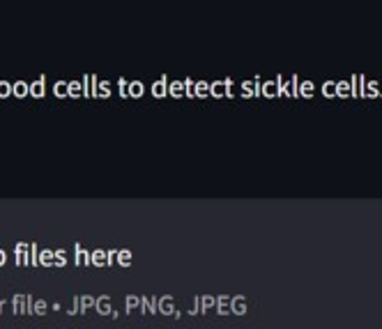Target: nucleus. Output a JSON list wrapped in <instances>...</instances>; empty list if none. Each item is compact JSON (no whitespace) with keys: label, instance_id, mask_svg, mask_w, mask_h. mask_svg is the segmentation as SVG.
<instances>
[{"label":"nucleus","instance_id":"nucleus-20","mask_svg":"<svg viewBox=\"0 0 382 329\" xmlns=\"http://www.w3.org/2000/svg\"><path fill=\"white\" fill-rule=\"evenodd\" d=\"M81 299V313H88V309H94V304H97V297L92 295H78Z\"/></svg>","mask_w":382,"mask_h":329},{"label":"nucleus","instance_id":"nucleus-31","mask_svg":"<svg viewBox=\"0 0 382 329\" xmlns=\"http://www.w3.org/2000/svg\"><path fill=\"white\" fill-rule=\"evenodd\" d=\"M67 251H65V249H58L56 251V267H65L67 265Z\"/></svg>","mask_w":382,"mask_h":329},{"label":"nucleus","instance_id":"nucleus-35","mask_svg":"<svg viewBox=\"0 0 382 329\" xmlns=\"http://www.w3.org/2000/svg\"><path fill=\"white\" fill-rule=\"evenodd\" d=\"M300 92H302L304 97H311V92H313V85H311V83H304V85L300 88Z\"/></svg>","mask_w":382,"mask_h":329},{"label":"nucleus","instance_id":"nucleus-17","mask_svg":"<svg viewBox=\"0 0 382 329\" xmlns=\"http://www.w3.org/2000/svg\"><path fill=\"white\" fill-rule=\"evenodd\" d=\"M143 92H145V85L141 81H132V83H129V97H132V99H141V97H143Z\"/></svg>","mask_w":382,"mask_h":329},{"label":"nucleus","instance_id":"nucleus-19","mask_svg":"<svg viewBox=\"0 0 382 329\" xmlns=\"http://www.w3.org/2000/svg\"><path fill=\"white\" fill-rule=\"evenodd\" d=\"M53 95L60 97V99L69 97V83H67V81H58L56 85H53Z\"/></svg>","mask_w":382,"mask_h":329},{"label":"nucleus","instance_id":"nucleus-2","mask_svg":"<svg viewBox=\"0 0 382 329\" xmlns=\"http://www.w3.org/2000/svg\"><path fill=\"white\" fill-rule=\"evenodd\" d=\"M74 263L78 267H88V265H92V253H88L85 249L76 242L74 244Z\"/></svg>","mask_w":382,"mask_h":329},{"label":"nucleus","instance_id":"nucleus-36","mask_svg":"<svg viewBox=\"0 0 382 329\" xmlns=\"http://www.w3.org/2000/svg\"><path fill=\"white\" fill-rule=\"evenodd\" d=\"M5 263H7V253L2 251V249H0V267L5 265Z\"/></svg>","mask_w":382,"mask_h":329},{"label":"nucleus","instance_id":"nucleus-29","mask_svg":"<svg viewBox=\"0 0 382 329\" xmlns=\"http://www.w3.org/2000/svg\"><path fill=\"white\" fill-rule=\"evenodd\" d=\"M136 309H141V297L129 295V297H127V313H129V311H136Z\"/></svg>","mask_w":382,"mask_h":329},{"label":"nucleus","instance_id":"nucleus-38","mask_svg":"<svg viewBox=\"0 0 382 329\" xmlns=\"http://www.w3.org/2000/svg\"><path fill=\"white\" fill-rule=\"evenodd\" d=\"M0 313H2V311H0Z\"/></svg>","mask_w":382,"mask_h":329},{"label":"nucleus","instance_id":"nucleus-32","mask_svg":"<svg viewBox=\"0 0 382 329\" xmlns=\"http://www.w3.org/2000/svg\"><path fill=\"white\" fill-rule=\"evenodd\" d=\"M129 83H132V81H125V78H120V81H118L120 97H122V99H127V97H129Z\"/></svg>","mask_w":382,"mask_h":329},{"label":"nucleus","instance_id":"nucleus-8","mask_svg":"<svg viewBox=\"0 0 382 329\" xmlns=\"http://www.w3.org/2000/svg\"><path fill=\"white\" fill-rule=\"evenodd\" d=\"M44 83H46V76H44V74L39 76L37 81H32V83H30V97H35V99H42V97L46 95Z\"/></svg>","mask_w":382,"mask_h":329},{"label":"nucleus","instance_id":"nucleus-5","mask_svg":"<svg viewBox=\"0 0 382 329\" xmlns=\"http://www.w3.org/2000/svg\"><path fill=\"white\" fill-rule=\"evenodd\" d=\"M159 313H163V316H175V297L173 295L159 297Z\"/></svg>","mask_w":382,"mask_h":329},{"label":"nucleus","instance_id":"nucleus-14","mask_svg":"<svg viewBox=\"0 0 382 329\" xmlns=\"http://www.w3.org/2000/svg\"><path fill=\"white\" fill-rule=\"evenodd\" d=\"M51 265H56V251H51V249L39 251V267H51Z\"/></svg>","mask_w":382,"mask_h":329},{"label":"nucleus","instance_id":"nucleus-1","mask_svg":"<svg viewBox=\"0 0 382 329\" xmlns=\"http://www.w3.org/2000/svg\"><path fill=\"white\" fill-rule=\"evenodd\" d=\"M12 309L16 316H25V313H30L32 316V306H35V299L30 297V295H23V292H19V295H14L12 297Z\"/></svg>","mask_w":382,"mask_h":329},{"label":"nucleus","instance_id":"nucleus-26","mask_svg":"<svg viewBox=\"0 0 382 329\" xmlns=\"http://www.w3.org/2000/svg\"><path fill=\"white\" fill-rule=\"evenodd\" d=\"M32 313H35V316H46V313H49V304H46V299H35Z\"/></svg>","mask_w":382,"mask_h":329},{"label":"nucleus","instance_id":"nucleus-33","mask_svg":"<svg viewBox=\"0 0 382 329\" xmlns=\"http://www.w3.org/2000/svg\"><path fill=\"white\" fill-rule=\"evenodd\" d=\"M224 83H226V97H228V99H232V97H235V90H232V78H224Z\"/></svg>","mask_w":382,"mask_h":329},{"label":"nucleus","instance_id":"nucleus-28","mask_svg":"<svg viewBox=\"0 0 382 329\" xmlns=\"http://www.w3.org/2000/svg\"><path fill=\"white\" fill-rule=\"evenodd\" d=\"M28 265L30 267H39V247L32 242L30 244V258H28Z\"/></svg>","mask_w":382,"mask_h":329},{"label":"nucleus","instance_id":"nucleus-23","mask_svg":"<svg viewBox=\"0 0 382 329\" xmlns=\"http://www.w3.org/2000/svg\"><path fill=\"white\" fill-rule=\"evenodd\" d=\"M263 95L265 97H276V95H279V81L263 83Z\"/></svg>","mask_w":382,"mask_h":329},{"label":"nucleus","instance_id":"nucleus-6","mask_svg":"<svg viewBox=\"0 0 382 329\" xmlns=\"http://www.w3.org/2000/svg\"><path fill=\"white\" fill-rule=\"evenodd\" d=\"M83 97H94V92H97V85H99V78L94 74H88L83 76Z\"/></svg>","mask_w":382,"mask_h":329},{"label":"nucleus","instance_id":"nucleus-22","mask_svg":"<svg viewBox=\"0 0 382 329\" xmlns=\"http://www.w3.org/2000/svg\"><path fill=\"white\" fill-rule=\"evenodd\" d=\"M94 97H99V99H108V97H111V83H108V81H99Z\"/></svg>","mask_w":382,"mask_h":329},{"label":"nucleus","instance_id":"nucleus-3","mask_svg":"<svg viewBox=\"0 0 382 329\" xmlns=\"http://www.w3.org/2000/svg\"><path fill=\"white\" fill-rule=\"evenodd\" d=\"M14 256H16V265L25 267V265H28V258H30V244L19 242V244L14 247Z\"/></svg>","mask_w":382,"mask_h":329},{"label":"nucleus","instance_id":"nucleus-30","mask_svg":"<svg viewBox=\"0 0 382 329\" xmlns=\"http://www.w3.org/2000/svg\"><path fill=\"white\" fill-rule=\"evenodd\" d=\"M184 90H187V97L196 99V81L194 78H184Z\"/></svg>","mask_w":382,"mask_h":329},{"label":"nucleus","instance_id":"nucleus-37","mask_svg":"<svg viewBox=\"0 0 382 329\" xmlns=\"http://www.w3.org/2000/svg\"><path fill=\"white\" fill-rule=\"evenodd\" d=\"M325 95H334V85L329 83V85H325Z\"/></svg>","mask_w":382,"mask_h":329},{"label":"nucleus","instance_id":"nucleus-12","mask_svg":"<svg viewBox=\"0 0 382 329\" xmlns=\"http://www.w3.org/2000/svg\"><path fill=\"white\" fill-rule=\"evenodd\" d=\"M168 95L180 99V97H187V90H184V81H170L168 83Z\"/></svg>","mask_w":382,"mask_h":329},{"label":"nucleus","instance_id":"nucleus-10","mask_svg":"<svg viewBox=\"0 0 382 329\" xmlns=\"http://www.w3.org/2000/svg\"><path fill=\"white\" fill-rule=\"evenodd\" d=\"M141 311L159 313V297H141Z\"/></svg>","mask_w":382,"mask_h":329},{"label":"nucleus","instance_id":"nucleus-21","mask_svg":"<svg viewBox=\"0 0 382 329\" xmlns=\"http://www.w3.org/2000/svg\"><path fill=\"white\" fill-rule=\"evenodd\" d=\"M198 302H201V313L217 306V297H212V295H203V297H198Z\"/></svg>","mask_w":382,"mask_h":329},{"label":"nucleus","instance_id":"nucleus-11","mask_svg":"<svg viewBox=\"0 0 382 329\" xmlns=\"http://www.w3.org/2000/svg\"><path fill=\"white\" fill-rule=\"evenodd\" d=\"M230 302H232L230 295H219V297H217V311H219V316H228V313H232Z\"/></svg>","mask_w":382,"mask_h":329},{"label":"nucleus","instance_id":"nucleus-9","mask_svg":"<svg viewBox=\"0 0 382 329\" xmlns=\"http://www.w3.org/2000/svg\"><path fill=\"white\" fill-rule=\"evenodd\" d=\"M152 95L157 97V99H161V97L168 95V78H166V76H161L159 81H154V85H152Z\"/></svg>","mask_w":382,"mask_h":329},{"label":"nucleus","instance_id":"nucleus-13","mask_svg":"<svg viewBox=\"0 0 382 329\" xmlns=\"http://www.w3.org/2000/svg\"><path fill=\"white\" fill-rule=\"evenodd\" d=\"M92 265L94 267H108V253L104 249H94L92 251Z\"/></svg>","mask_w":382,"mask_h":329},{"label":"nucleus","instance_id":"nucleus-25","mask_svg":"<svg viewBox=\"0 0 382 329\" xmlns=\"http://www.w3.org/2000/svg\"><path fill=\"white\" fill-rule=\"evenodd\" d=\"M196 97H198V99L210 97V83H207V81H198V83H196Z\"/></svg>","mask_w":382,"mask_h":329},{"label":"nucleus","instance_id":"nucleus-18","mask_svg":"<svg viewBox=\"0 0 382 329\" xmlns=\"http://www.w3.org/2000/svg\"><path fill=\"white\" fill-rule=\"evenodd\" d=\"M210 97H217V99L226 97V83H224V81H219V83H210Z\"/></svg>","mask_w":382,"mask_h":329},{"label":"nucleus","instance_id":"nucleus-34","mask_svg":"<svg viewBox=\"0 0 382 329\" xmlns=\"http://www.w3.org/2000/svg\"><path fill=\"white\" fill-rule=\"evenodd\" d=\"M72 316H76V313H81V299H78V295H76L74 299H72V311H69Z\"/></svg>","mask_w":382,"mask_h":329},{"label":"nucleus","instance_id":"nucleus-27","mask_svg":"<svg viewBox=\"0 0 382 329\" xmlns=\"http://www.w3.org/2000/svg\"><path fill=\"white\" fill-rule=\"evenodd\" d=\"M14 95V83L9 81H0V99H7V97Z\"/></svg>","mask_w":382,"mask_h":329},{"label":"nucleus","instance_id":"nucleus-7","mask_svg":"<svg viewBox=\"0 0 382 329\" xmlns=\"http://www.w3.org/2000/svg\"><path fill=\"white\" fill-rule=\"evenodd\" d=\"M94 311H97L99 316H111V313H113L111 297H108V295H101V297H97V304H94Z\"/></svg>","mask_w":382,"mask_h":329},{"label":"nucleus","instance_id":"nucleus-15","mask_svg":"<svg viewBox=\"0 0 382 329\" xmlns=\"http://www.w3.org/2000/svg\"><path fill=\"white\" fill-rule=\"evenodd\" d=\"M115 263H118L120 267H132V263H134L132 251H129V249H120V251H118V258H115Z\"/></svg>","mask_w":382,"mask_h":329},{"label":"nucleus","instance_id":"nucleus-24","mask_svg":"<svg viewBox=\"0 0 382 329\" xmlns=\"http://www.w3.org/2000/svg\"><path fill=\"white\" fill-rule=\"evenodd\" d=\"M69 97H72V99L83 97V83L81 81H69Z\"/></svg>","mask_w":382,"mask_h":329},{"label":"nucleus","instance_id":"nucleus-16","mask_svg":"<svg viewBox=\"0 0 382 329\" xmlns=\"http://www.w3.org/2000/svg\"><path fill=\"white\" fill-rule=\"evenodd\" d=\"M30 95V83L25 81H16L14 83V97H19V99H23V97Z\"/></svg>","mask_w":382,"mask_h":329},{"label":"nucleus","instance_id":"nucleus-4","mask_svg":"<svg viewBox=\"0 0 382 329\" xmlns=\"http://www.w3.org/2000/svg\"><path fill=\"white\" fill-rule=\"evenodd\" d=\"M230 311L235 316H244L246 311H249V299H246L244 295H235L230 302Z\"/></svg>","mask_w":382,"mask_h":329}]
</instances>
